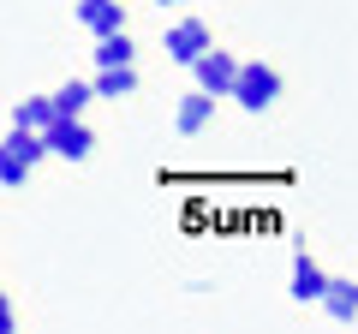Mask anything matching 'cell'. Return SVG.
Instances as JSON below:
<instances>
[{
  "label": "cell",
  "instance_id": "obj_1",
  "mask_svg": "<svg viewBox=\"0 0 358 334\" xmlns=\"http://www.w3.org/2000/svg\"><path fill=\"white\" fill-rule=\"evenodd\" d=\"M227 96L245 108V114H263V108H275V96H281V72H275L268 60H239Z\"/></svg>",
  "mask_w": 358,
  "mask_h": 334
},
{
  "label": "cell",
  "instance_id": "obj_2",
  "mask_svg": "<svg viewBox=\"0 0 358 334\" xmlns=\"http://www.w3.org/2000/svg\"><path fill=\"white\" fill-rule=\"evenodd\" d=\"M42 131H24V126H13L6 138H0V185H24L30 173H36V161H42Z\"/></svg>",
  "mask_w": 358,
  "mask_h": 334
},
{
  "label": "cell",
  "instance_id": "obj_3",
  "mask_svg": "<svg viewBox=\"0 0 358 334\" xmlns=\"http://www.w3.org/2000/svg\"><path fill=\"white\" fill-rule=\"evenodd\" d=\"M42 150L66 155V161H90V150H96V131L84 126V114H54L48 131H42Z\"/></svg>",
  "mask_w": 358,
  "mask_h": 334
},
{
  "label": "cell",
  "instance_id": "obj_4",
  "mask_svg": "<svg viewBox=\"0 0 358 334\" xmlns=\"http://www.w3.org/2000/svg\"><path fill=\"white\" fill-rule=\"evenodd\" d=\"M192 72H197V90L203 96H227L233 90V72H239V60H233L227 48H203L192 60Z\"/></svg>",
  "mask_w": 358,
  "mask_h": 334
},
{
  "label": "cell",
  "instance_id": "obj_5",
  "mask_svg": "<svg viewBox=\"0 0 358 334\" xmlns=\"http://www.w3.org/2000/svg\"><path fill=\"white\" fill-rule=\"evenodd\" d=\"M162 48H167V60H173V66H192L197 54L209 48V24H203V18H179V24L167 30Z\"/></svg>",
  "mask_w": 358,
  "mask_h": 334
},
{
  "label": "cell",
  "instance_id": "obj_6",
  "mask_svg": "<svg viewBox=\"0 0 358 334\" xmlns=\"http://www.w3.org/2000/svg\"><path fill=\"white\" fill-rule=\"evenodd\" d=\"M78 24H84L90 36L126 30V6H120V0H78Z\"/></svg>",
  "mask_w": 358,
  "mask_h": 334
},
{
  "label": "cell",
  "instance_id": "obj_7",
  "mask_svg": "<svg viewBox=\"0 0 358 334\" xmlns=\"http://www.w3.org/2000/svg\"><path fill=\"white\" fill-rule=\"evenodd\" d=\"M322 281H329V275L317 269V257H310V251H299V257H293V298H299V305H317Z\"/></svg>",
  "mask_w": 358,
  "mask_h": 334
},
{
  "label": "cell",
  "instance_id": "obj_8",
  "mask_svg": "<svg viewBox=\"0 0 358 334\" xmlns=\"http://www.w3.org/2000/svg\"><path fill=\"white\" fill-rule=\"evenodd\" d=\"M209 119H215V96H203V90L179 96V131H185V138H192V131H203Z\"/></svg>",
  "mask_w": 358,
  "mask_h": 334
},
{
  "label": "cell",
  "instance_id": "obj_9",
  "mask_svg": "<svg viewBox=\"0 0 358 334\" xmlns=\"http://www.w3.org/2000/svg\"><path fill=\"white\" fill-rule=\"evenodd\" d=\"M322 310H329L334 322H352V310H358V293H352V281H322Z\"/></svg>",
  "mask_w": 358,
  "mask_h": 334
},
{
  "label": "cell",
  "instance_id": "obj_10",
  "mask_svg": "<svg viewBox=\"0 0 358 334\" xmlns=\"http://www.w3.org/2000/svg\"><path fill=\"white\" fill-rule=\"evenodd\" d=\"M90 90H96V96H131V90H138V66H102Z\"/></svg>",
  "mask_w": 358,
  "mask_h": 334
},
{
  "label": "cell",
  "instance_id": "obj_11",
  "mask_svg": "<svg viewBox=\"0 0 358 334\" xmlns=\"http://www.w3.org/2000/svg\"><path fill=\"white\" fill-rule=\"evenodd\" d=\"M96 66H138V48H131L126 30H108L102 48H96Z\"/></svg>",
  "mask_w": 358,
  "mask_h": 334
},
{
  "label": "cell",
  "instance_id": "obj_12",
  "mask_svg": "<svg viewBox=\"0 0 358 334\" xmlns=\"http://www.w3.org/2000/svg\"><path fill=\"white\" fill-rule=\"evenodd\" d=\"M48 119H54L48 96H24V102L13 108V126H24V131H48Z\"/></svg>",
  "mask_w": 358,
  "mask_h": 334
},
{
  "label": "cell",
  "instance_id": "obj_13",
  "mask_svg": "<svg viewBox=\"0 0 358 334\" xmlns=\"http://www.w3.org/2000/svg\"><path fill=\"white\" fill-rule=\"evenodd\" d=\"M90 96H96V90H90L84 78H72V84H60V90H54L48 102H54V114H84V108H90Z\"/></svg>",
  "mask_w": 358,
  "mask_h": 334
},
{
  "label": "cell",
  "instance_id": "obj_14",
  "mask_svg": "<svg viewBox=\"0 0 358 334\" xmlns=\"http://www.w3.org/2000/svg\"><path fill=\"white\" fill-rule=\"evenodd\" d=\"M13 328V305H6V293H0V334Z\"/></svg>",
  "mask_w": 358,
  "mask_h": 334
},
{
  "label": "cell",
  "instance_id": "obj_15",
  "mask_svg": "<svg viewBox=\"0 0 358 334\" xmlns=\"http://www.w3.org/2000/svg\"><path fill=\"white\" fill-rule=\"evenodd\" d=\"M155 6H185V0H155Z\"/></svg>",
  "mask_w": 358,
  "mask_h": 334
}]
</instances>
